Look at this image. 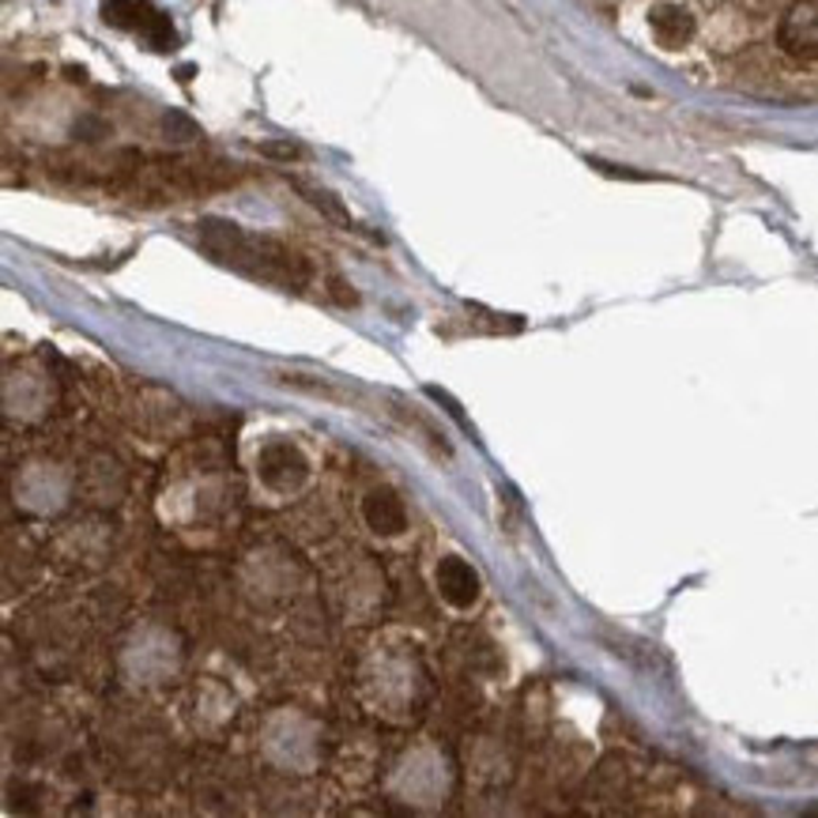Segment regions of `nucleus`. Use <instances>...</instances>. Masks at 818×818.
I'll use <instances>...</instances> for the list:
<instances>
[{
  "label": "nucleus",
  "instance_id": "obj_3",
  "mask_svg": "<svg viewBox=\"0 0 818 818\" xmlns=\"http://www.w3.org/2000/svg\"><path fill=\"white\" fill-rule=\"evenodd\" d=\"M777 42L796 61H818V0H792L777 27Z\"/></svg>",
  "mask_w": 818,
  "mask_h": 818
},
{
  "label": "nucleus",
  "instance_id": "obj_2",
  "mask_svg": "<svg viewBox=\"0 0 818 818\" xmlns=\"http://www.w3.org/2000/svg\"><path fill=\"white\" fill-rule=\"evenodd\" d=\"M102 19L110 27H121V31L144 38L151 50H174L178 46L170 16L159 12L151 0H102Z\"/></svg>",
  "mask_w": 818,
  "mask_h": 818
},
{
  "label": "nucleus",
  "instance_id": "obj_10",
  "mask_svg": "<svg viewBox=\"0 0 818 818\" xmlns=\"http://www.w3.org/2000/svg\"><path fill=\"white\" fill-rule=\"evenodd\" d=\"M261 151H264V155H272V159H302L299 144H264Z\"/></svg>",
  "mask_w": 818,
  "mask_h": 818
},
{
  "label": "nucleus",
  "instance_id": "obj_7",
  "mask_svg": "<svg viewBox=\"0 0 818 818\" xmlns=\"http://www.w3.org/2000/svg\"><path fill=\"white\" fill-rule=\"evenodd\" d=\"M649 27L664 50H683L694 38V16L679 4H656L649 16Z\"/></svg>",
  "mask_w": 818,
  "mask_h": 818
},
{
  "label": "nucleus",
  "instance_id": "obj_8",
  "mask_svg": "<svg viewBox=\"0 0 818 818\" xmlns=\"http://www.w3.org/2000/svg\"><path fill=\"white\" fill-rule=\"evenodd\" d=\"M294 189H299L302 196H306V201L317 208L321 215H329V219H336L340 226H355L351 223V215H347V208L340 204V196H332L329 189H313V185H306V182H294Z\"/></svg>",
  "mask_w": 818,
  "mask_h": 818
},
{
  "label": "nucleus",
  "instance_id": "obj_4",
  "mask_svg": "<svg viewBox=\"0 0 818 818\" xmlns=\"http://www.w3.org/2000/svg\"><path fill=\"white\" fill-rule=\"evenodd\" d=\"M256 472H261V483L280 494H291L306 483V456L294 450L291 442H269L261 453H256Z\"/></svg>",
  "mask_w": 818,
  "mask_h": 818
},
{
  "label": "nucleus",
  "instance_id": "obj_9",
  "mask_svg": "<svg viewBox=\"0 0 818 818\" xmlns=\"http://www.w3.org/2000/svg\"><path fill=\"white\" fill-rule=\"evenodd\" d=\"M166 132H170V137H178V140H193L196 137L193 121L182 118V113H170V118H166Z\"/></svg>",
  "mask_w": 818,
  "mask_h": 818
},
{
  "label": "nucleus",
  "instance_id": "obj_5",
  "mask_svg": "<svg viewBox=\"0 0 818 818\" xmlns=\"http://www.w3.org/2000/svg\"><path fill=\"white\" fill-rule=\"evenodd\" d=\"M437 593H442L445 604L453 607H472L479 600V574L472 569V563H464L461 555H445L437 563Z\"/></svg>",
  "mask_w": 818,
  "mask_h": 818
},
{
  "label": "nucleus",
  "instance_id": "obj_6",
  "mask_svg": "<svg viewBox=\"0 0 818 818\" xmlns=\"http://www.w3.org/2000/svg\"><path fill=\"white\" fill-rule=\"evenodd\" d=\"M363 517L366 525L374 532H382V536H396V532L407 528V509H404V498L393 491H370L366 502H363Z\"/></svg>",
  "mask_w": 818,
  "mask_h": 818
},
{
  "label": "nucleus",
  "instance_id": "obj_1",
  "mask_svg": "<svg viewBox=\"0 0 818 818\" xmlns=\"http://www.w3.org/2000/svg\"><path fill=\"white\" fill-rule=\"evenodd\" d=\"M201 250L226 269L283 291H306L313 280V264L299 250H291L287 242H275V238L242 231L226 219H204Z\"/></svg>",
  "mask_w": 818,
  "mask_h": 818
}]
</instances>
